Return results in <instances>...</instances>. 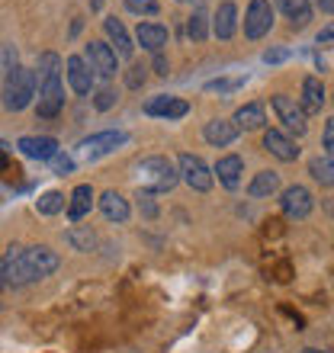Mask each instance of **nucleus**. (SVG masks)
Returning <instances> with one entry per match:
<instances>
[{
  "mask_svg": "<svg viewBox=\"0 0 334 353\" xmlns=\"http://www.w3.org/2000/svg\"><path fill=\"white\" fill-rule=\"evenodd\" d=\"M232 122L238 132H254V129H264L267 116H264V106H260V103H248V106H242V110L235 112Z\"/></svg>",
  "mask_w": 334,
  "mask_h": 353,
  "instance_id": "23",
  "label": "nucleus"
},
{
  "mask_svg": "<svg viewBox=\"0 0 334 353\" xmlns=\"http://www.w3.org/2000/svg\"><path fill=\"white\" fill-rule=\"evenodd\" d=\"M58 267H61V257L46 244L10 248L7 257H3V283L7 286H26V283H36V279L55 273Z\"/></svg>",
  "mask_w": 334,
  "mask_h": 353,
  "instance_id": "1",
  "label": "nucleus"
},
{
  "mask_svg": "<svg viewBox=\"0 0 334 353\" xmlns=\"http://www.w3.org/2000/svg\"><path fill=\"white\" fill-rule=\"evenodd\" d=\"M36 209L42 215H58L61 209H65V196L58 193V190H48V193H42L36 199Z\"/></svg>",
  "mask_w": 334,
  "mask_h": 353,
  "instance_id": "27",
  "label": "nucleus"
},
{
  "mask_svg": "<svg viewBox=\"0 0 334 353\" xmlns=\"http://www.w3.org/2000/svg\"><path fill=\"white\" fill-rule=\"evenodd\" d=\"M286 58H289L286 48H273V52H267V55H264V61H267V65H277V61H286Z\"/></svg>",
  "mask_w": 334,
  "mask_h": 353,
  "instance_id": "38",
  "label": "nucleus"
},
{
  "mask_svg": "<svg viewBox=\"0 0 334 353\" xmlns=\"http://www.w3.org/2000/svg\"><path fill=\"white\" fill-rule=\"evenodd\" d=\"M112 103H116V93H112L110 87H100V90H97V97H93V106H97L100 112L112 110Z\"/></svg>",
  "mask_w": 334,
  "mask_h": 353,
  "instance_id": "33",
  "label": "nucleus"
},
{
  "mask_svg": "<svg viewBox=\"0 0 334 353\" xmlns=\"http://www.w3.org/2000/svg\"><path fill=\"white\" fill-rule=\"evenodd\" d=\"M315 7L322 10V13H331V10H334V0H315Z\"/></svg>",
  "mask_w": 334,
  "mask_h": 353,
  "instance_id": "42",
  "label": "nucleus"
},
{
  "mask_svg": "<svg viewBox=\"0 0 334 353\" xmlns=\"http://www.w3.org/2000/svg\"><path fill=\"white\" fill-rule=\"evenodd\" d=\"M135 39H139L141 48H148V52H155V55H158L161 48L167 46L170 32H167V26H161V23H139V29H135Z\"/></svg>",
  "mask_w": 334,
  "mask_h": 353,
  "instance_id": "17",
  "label": "nucleus"
},
{
  "mask_svg": "<svg viewBox=\"0 0 334 353\" xmlns=\"http://www.w3.org/2000/svg\"><path fill=\"white\" fill-rule=\"evenodd\" d=\"M177 174H180V180H184L190 190H196V193H209L215 183V176H213V170L206 168V161L190 154V151H184V154L177 158Z\"/></svg>",
  "mask_w": 334,
  "mask_h": 353,
  "instance_id": "5",
  "label": "nucleus"
},
{
  "mask_svg": "<svg viewBox=\"0 0 334 353\" xmlns=\"http://www.w3.org/2000/svg\"><path fill=\"white\" fill-rule=\"evenodd\" d=\"M277 7L283 10V17L293 23V29H302L312 19V3L308 0H277Z\"/></svg>",
  "mask_w": 334,
  "mask_h": 353,
  "instance_id": "24",
  "label": "nucleus"
},
{
  "mask_svg": "<svg viewBox=\"0 0 334 353\" xmlns=\"http://www.w3.org/2000/svg\"><path fill=\"white\" fill-rule=\"evenodd\" d=\"M36 74V87H39V103L36 110L39 116L46 119H55L61 106H65V87H61V58L55 52H46L39 55V68L32 71Z\"/></svg>",
  "mask_w": 334,
  "mask_h": 353,
  "instance_id": "2",
  "label": "nucleus"
},
{
  "mask_svg": "<svg viewBox=\"0 0 334 353\" xmlns=\"http://www.w3.org/2000/svg\"><path fill=\"white\" fill-rule=\"evenodd\" d=\"M244 84V77H228V81H209L206 90H219V93H228V90H238Z\"/></svg>",
  "mask_w": 334,
  "mask_h": 353,
  "instance_id": "36",
  "label": "nucleus"
},
{
  "mask_svg": "<svg viewBox=\"0 0 334 353\" xmlns=\"http://www.w3.org/2000/svg\"><path fill=\"white\" fill-rule=\"evenodd\" d=\"M100 212L110 219V222H126L129 219V203H126V196L116 193V190H106L100 196Z\"/></svg>",
  "mask_w": 334,
  "mask_h": 353,
  "instance_id": "21",
  "label": "nucleus"
},
{
  "mask_svg": "<svg viewBox=\"0 0 334 353\" xmlns=\"http://www.w3.org/2000/svg\"><path fill=\"white\" fill-rule=\"evenodd\" d=\"M277 190H279V174H273V170H260V174L250 180L248 196H254V199H267V196H273Z\"/></svg>",
  "mask_w": 334,
  "mask_h": 353,
  "instance_id": "25",
  "label": "nucleus"
},
{
  "mask_svg": "<svg viewBox=\"0 0 334 353\" xmlns=\"http://www.w3.org/2000/svg\"><path fill=\"white\" fill-rule=\"evenodd\" d=\"M3 110L19 112L26 110L32 97H36V74L29 68H13L7 77H3Z\"/></svg>",
  "mask_w": 334,
  "mask_h": 353,
  "instance_id": "4",
  "label": "nucleus"
},
{
  "mask_svg": "<svg viewBox=\"0 0 334 353\" xmlns=\"http://www.w3.org/2000/svg\"><path fill=\"white\" fill-rule=\"evenodd\" d=\"M279 205H283V212L289 215V219H306L312 209H315V199H312V193H308L306 186H286L283 190V196H279Z\"/></svg>",
  "mask_w": 334,
  "mask_h": 353,
  "instance_id": "8",
  "label": "nucleus"
},
{
  "mask_svg": "<svg viewBox=\"0 0 334 353\" xmlns=\"http://www.w3.org/2000/svg\"><path fill=\"white\" fill-rule=\"evenodd\" d=\"M180 3H190V0H180Z\"/></svg>",
  "mask_w": 334,
  "mask_h": 353,
  "instance_id": "45",
  "label": "nucleus"
},
{
  "mask_svg": "<svg viewBox=\"0 0 334 353\" xmlns=\"http://www.w3.org/2000/svg\"><path fill=\"white\" fill-rule=\"evenodd\" d=\"M7 286V283H3V257H0V289Z\"/></svg>",
  "mask_w": 334,
  "mask_h": 353,
  "instance_id": "43",
  "label": "nucleus"
},
{
  "mask_svg": "<svg viewBox=\"0 0 334 353\" xmlns=\"http://www.w3.org/2000/svg\"><path fill=\"white\" fill-rule=\"evenodd\" d=\"M325 84L318 81V77H306L302 81V100H299V106H302V112H322V106H325Z\"/></svg>",
  "mask_w": 334,
  "mask_h": 353,
  "instance_id": "20",
  "label": "nucleus"
},
{
  "mask_svg": "<svg viewBox=\"0 0 334 353\" xmlns=\"http://www.w3.org/2000/svg\"><path fill=\"white\" fill-rule=\"evenodd\" d=\"M17 148L32 161H52L58 154V141L48 139V135H26V139L17 141Z\"/></svg>",
  "mask_w": 334,
  "mask_h": 353,
  "instance_id": "13",
  "label": "nucleus"
},
{
  "mask_svg": "<svg viewBox=\"0 0 334 353\" xmlns=\"http://www.w3.org/2000/svg\"><path fill=\"white\" fill-rule=\"evenodd\" d=\"M52 168H55V174H58V176H68L71 170H75V158H71V154H61V151H58L55 158H52Z\"/></svg>",
  "mask_w": 334,
  "mask_h": 353,
  "instance_id": "34",
  "label": "nucleus"
},
{
  "mask_svg": "<svg viewBox=\"0 0 334 353\" xmlns=\"http://www.w3.org/2000/svg\"><path fill=\"white\" fill-rule=\"evenodd\" d=\"M84 61H90V71H97V74H103V77H112L116 71H119V65H116V52H112L106 42H90Z\"/></svg>",
  "mask_w": 334,
  "mask_h": 353,
  "instance_id": "11",
  "label": "nucleus"
},
{
  "mask_svg": "<svg viewBox=\"0 0 334 353\" xmlns=\"http://www.w3.org/2000/svg\"><path fill=\"white\" fill-rule=\"evenodd\" d=\"M334 151V122H325V154L331 158Z\"/></svg>",
  "mask_w": 334,
  "mask_h": 353,
  "instance_id": "39",
  "label": "nucleus"
},
{
  "mask_svg": "<svg viewBox=\"0 0 334 353\" xmlns=\"http://www.w3.org/2000/svg\"><path fill=\"white\" fill-rule=\"evenodd\" d=\"M235 29H238V7H235L232 0H222V3L215 7L213 32H215L219 39H232Z\"/></svg>",
  "mask_w": 334,
  "mask_h": 353,
  "instance_id": "16",
  "label": "nucleus"
},
{
  "mask_svg": "<svg viewBox=\"0 0 334 353\" xmlns=\"http://www.w3.org/2000/svg\"><path fill=\"white\" fill-rule=\"evenodd\" d=\"M126 141V132H97V135H90V139H84L77 148H81L84 158H100V154H110V151H116Z\"/></svg>",
  "mask_w": 334,
  "mask_h": 353,
  "instance_id": "9",
  "label": "nucleus"
},
{
  "mask_svg": "<svg viewBox=\"0 0 334 353\" xmlns=\"http://www.w3.org/2000/svg\"><path fill=\"white\" fill-rule=\"evenodd\" d=\"M273 26V7L270 0H250L248 13H244V36L248 39H264Z\"/></svg>",
  "mask_w": 334,
  "mask_h": 353,
  "instance_id": "7",
  "label": "nucleus"
},
{
  "mask_svg": "<svg viewBox=\"0 0 334 353\" xmlns=\"http://www.w3.org/2000/svg\"><path fill=\"white\" fill-rule=\"evenodd\" d=\"M145 112L148 116H158V119H184L190 112V103L180 100V97H167V93H158L145 103Z\"/></svg>",
  "mask_w": 334,
  "mask_h": 353,
  "instance_id": "10",
  "label": "nucleus"
},
{
  "mask_svg": "<svg viewBox=\"0 0 334 353\" xmlns=\"http://www.w3.org/2000/svg\"><path fill=\"white\" fill-rule=\"evenodd\" d=\"M103 29H106V36H110V42H112V52H116V55L119 58H132V39H129V32H126V26H122L119 19L116 17H106L103 19Z\"/></svg>",
  "mask_w": 334,
  "mask_h": 353,
  "instance_id": "19",
  "label": "nucleus"
},
{
  "mask_svg": "<svg viewBox=\"0 0 334 353\" xmlns=\"http://www.w3.org/2000/svg\"><path fill=\"white\" fill-rule=\"evenodd\" d=\"M264 148L273 154L277 161H296L299 158V148H296V141L289 139L286 132H279V129H270V132H264Z\"/></svg>",
  "mask_w": 334,
  "mask_h": 353,
  "instance_id": "15",
  "label": "nucleus"
},
{
  "mask_svg": "<svg viewBox=\"0 0 334 353\" xmlns=\"http://www.w3.org/2000/svg\"><path fill=\"white\" fill-rule=\"evenodd\" d=\"M203 135L213 148H228V145L238 139V129H235V122H228V119H213V122H206Z\"/></svg>",
  "mask_w": 334,
  "mask_h": 353,
  "instance_id": "18",
  "label": "nucleus"
},
{
  "mask_svg": "<svg viewBox=\"0 0 334 353\" xmlns=\"http://www.w3.org/2000/svg\"><path fill=\"white\" fill-rule=\"evenodd\" d=\"M139 209L145 219H155L158 215V203H155V193H148V190H139Z\"/></svg>",
  "mask_w": 334,
  "mask_h": 353,
  "instance_id": "31",
  "label": "nucleus"
},
{
  "mask_svg": "<svg viewBox=\"0 0 334 353\" xmlns=\"http://www.w3.org/2000/svg\"><path fill=\"white\" fill-rule=\"evenodd\" d=\"M145 71H148V68L132 65L129 71H126V87H132V90H139V87L145 84Z\"/></svg>",
  "mask_w": 334,
  "mask_h": 353,
  "instance_id": "35",
  "label": "nucleus"
},
{
  "mask_svg": "<svg viewBox=\"0 0 334 353\" xmlns=\"http://www.w3.org/2000/svg\"><path fill=\"white\" fill-rule=\"evenodd\" d=\"M139 183L141 190L148 193H167L180 183V174H177V164L170 158H161V154H151L139 164Z\"/></svg>",
  "mask_w": 334,
  "mask_h": 353,
  "instance_id": "3",
  "label": "nucleus"
},
{
  "mask_svg": "<svg viewBox=\"0 0 334 353\" xmlns=\"http://www.w3.org/2000/svg\"><path fill=\"white\" fill-rule=\"evenodd\" d=\"M302 353H325V350H315V347H306V350Z\"/></svg>",
  "mask_w": 334,
  "mask_h": 353,
  "instance_id": "44",
  "label": "nucleus"
},
{
  "mask_svg": "<svg viewBox=\"0 0 334 353\" xmlns=\"http://www.w3.org/2000/svg\"><path fill=\"white\" fill-rule=\"evenodd\" d=\"M186 36L193 39V42H203V39L209 36V26H206V13H203V10H196L193 17L186 19Z\"/></svg>",
  "mask_w": 334,
  "mask_h": 353,
  "instance_id": "29",
  "label": "nucleus"
},
{
  "mask_svg": "<svg viewBox=\"0 0 334 353\" xmlns=\"http://www.w3.org/2000/svg\"><path fill=\"white\" fill-rule=\"evenodd\" d=\"M90 209H93V186L90 183L75 186L71 203H68V219H71V222H81V219L90 212Z\"/></svg>",
  "mask_w": 334,
  "mask_h": 353,
  "instance_id": "22",
  "label": "nucleus"
},
{
  "mask_svg": "<svg viewBox=\"0 0 334 353\" xmlns=\"http://www.w3.org/2000/svg\"><path fill=\"white\" fill-rule=\"evenodd\" d=\"M0 68H3V74H10L13 68H19L17 65V48H13V46H7L3 52H0Z\"/></svg>",
  "mask_w": 334,
  "mask_h": 353,
  "instance_id": "37",
  "label": "nucleus"
},
{
  "mask_svg": "<svg viewBox=\"0 0 334 353\" xmlns=\"http://www.w3.org/2000/svg\"><path fill=\"white\" fill-rule=\"evenodd\" d=\"M331 39H334V29L325 26V32H318V46H331Z\"/></svg>",
  "mask_w": 334,
  "mask_h": 353,
  "instance_id": "41",
  "label": "nucleus"
},
{
  "mask_svg": "<svg viewBox=\"0 0 334 353\" xmlns=\"http://www.w3.org/2000/svg\"><path fill=\"white\" fill-rule=\"evenodd\" d=\"M167 71H170V61H167L164 55H155V74H161V77H167Z\"/></svg>",
  "mask_w": 334,
  "mask_h": 353,
  "instance_id": "40",
  "label": "nucleus"
},
{
  "mask_svg": "<svg viewBox=\"0 0 334 353\" xmlns=\"http://www.w3.org/2000/svg\"><path fill=\"white\" fill-rule=\"evenodd\" d=\"M242 174H244V161L238 154H225V158L215 161L213 176H219V183L225 190H238L242 186Z\"/></svg>",
  "mask_w": 334,
  "mask_h": 353,
  "instance_id": "14",
  "label": "nucleus"
},
{
  "mask_svg": "<svg viewBox=\"0 0 334 353\" xmlns=\"http://www.w3.org/2000/svg\"><path fill=\"white\" fill-rule=\"evenodd\" d=\"M0 174H3V176H19V174H23V170L10 161V148L3 145V141H0Z\"/></svg>",
  "mask_w": 334,
  "mask_h": 353,
  "instance_id": "32",
  "label": "nucleus"
},
{
  "mask_svg": "<svg viewBox=\"0 0 334 353\" xmlns=\"http://www.w3.org/2000/svg\"><path fill=\"white\" fill-rule=\"evenodd\" d=\"M126 7L132 13H139V17H158V0H126Z\"/></svg>",
  "mask_w": 334,
  "mask_h": 353,
  "instance_id": "30",
  "label": "nucleus"
},
{
  "mask_svg": "<svg viewBox=\"0 0 334 353\" xmlns=\"http://www.w3.org/2000/svg\"><path fill=\"white\" fill-rule=\"evenodd\" d=\"M273 112H277V119L283 122V129L293 132V135H306V112H302V106H299L293 97H286V93H277L273 97Z\"/></svg>",
  "mask_w": 334,
  "mask_h": 353,
  "instance_id": "6",
  "label": "nucleus"
},
{
  "mask_svg": "<svg viewBox=\"0 0 334 353\" xmlns=\"http://www.w3.org/2000/svg\"><path fill=\"white\" fill-rule=\"evenodd\" d=\"M308 174L315 176L318 183H325V186H331L334 183V168H331V158H312V164H308Z\"/></svg>",
  "mask_w": 334,
  "mask_h": 353,
  "instance_id": "28",
  "label": "nucleus"
},
{
  "mask_svg": "<svg viewBox=\"0 0 334 353\" xmlns=\"http://www.w3.org/2000/svg\"><path fill=\"white\" fill-rule=\"evenodd\" d=\"M65 74H68V84H71V90L75 93H90L93 90V71H90V65L84 61L81 55H71L65 61Z\"/></svg>",
  "mask_w": 334,
  "mask_h": 353,
  "instance_id": "12",
  "label": "nucleus"
},
{
  "mask_svg": "<svg viewBox=\"0 0 334 353\" xmlns=\"http://www.w3.org/2000/svg\"><path fill=\"white\" fill-rule=\"evenodd\" d=\"M68 244L75 248V251H84V254H90L93 248H97V232H93L90 225H77V228H68Z\"/></svg>",
  "mask_w": 334,
  "mask_h": 353,
  "instance_id": "26",
  "label": "nucleus"
}]
</instances>
